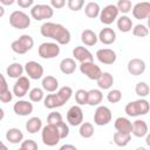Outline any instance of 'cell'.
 Wrapping results in <instances>:
<instances>
[{
  "instance_id": "cell-1",
  "label": "cell",
  "mask_w": 150,
  "mask_h": 150,
  "mask_svg": "<svg viewBox=\"0 0 150 150\" xmlns=\"http://www.w3.org/2000/svg\"><path fill=\"white\" fill-rule=\"evenodd\" d=\"M40 33L45 38L55 40L59 45H68L71 39L70 32L63 25L55 22H43L40 27Z\"/></svg>"
},
{
  "instance_id": "cell-2",
  "label": "cell",
  "mask_w": 150,
  "mask_h": 150,
  "mask_svg": "<svg viewBox=\"0 0 150 150\" xmlns=\"http://www.w3.org/2000/svg\"><path fill=\"white\" fill-rule=\"evenodd\" d=\"M71 95H73V89L68 86H64V87H61L55 94H48L43 98V104L47 109L60 108L69 101Z\"/></svg>"
},
{
  "instance_id": "cell-3",
  "label": "cell",
  "mask_w": 150,
  "mask_h": 150,
  "mask_svg": "<svg viewBox=\"0 0 150 150\" xmlns=\"http://www.w3.org/2000/svg\"><path fill=\"white\" fill-rule=\"evenodd\" d=\"M149 110H150V104L144 97H141L139 100L129 102L124 108L125 114L131 117L146 115L149 112Z\"/></svg>"
},
{
  "instance_id": "cell-4",
  "label": "cell",
  "mask_w": 150,
  "mask_h": 150,
  "mask_svg": "<svg viewBox=\"0 0 150 150\" xmlns=\"http://www.w3.org/2000/svg\"><path fill=\"white\" fill-rule=\"evenodd\" d=\"M34 46V40L30 35L28 34H22L21 36H19V39L14 40L11 45V48L14 53L16 54H26L27 52H29Z\"/></svg>"
},
{
  "instance_id": "cell-5",
  "label": "cell",
  "mask_w": 150,
  "mask_h": 150,
  "mask_svg": "<svg viewBox=\"0 0 150 150\" xmlns=\"http://www.w3.org/2000/svg\"><path fill=\"white\" fill-rule=\"evenodd\" d=\"M41 138L45 145L47 146H55L59 142H60V135H59V130L55 125L52 124H47L46 127H43L41 129Z\"/></svg>"
},
{
  "instance_id": "cell-6",
  "label": "cell",
  "mask_w": 150,
  "mask_h": 150,
  "mask_svg": "<svg viewBox=\"0 0 150 150\" xmlns=\"http://www.w3.org/2000/svg\"><path fill=\"white\" fill-rule=\"evenodd\" d=\"M54 15V8L49 5L46 4H38L32 6L30 9V16L36 20V21H41V20H46V19H50Z\"/></svg>"
},
{
  "instance_id": "cell-7",
  "label": "cell",
  "mask_w": 150,
  "mask_h": 150,
  "mask_svg": "<svg viewBox=\"0 0 150 150\" xmlns=\"http://www.w3.org/2000/svg\"><path fill=\"white\" fill-rule=\"evenodd\" d=\"M9 25L16 29H26L30 25V18L22 11H14L9 15Z\"/></svg>"
},
{
  "instance_id": "cell-8",
  "label": "cell",
  "mask_w": 150,
  "mask_h": 150,
  "mask_svg": "<svg viewBox=\"0 0 150 150\" xmlns=\"http://www.w3.org/2000/svg\"><path fill=\"white\" fill-rule=\"evenodd\" d=\"M39 56L48 60V59H54L60 54V47L59 43L55 42H43L40 45L39 49H38Z\"/></svg>"
},
{
  "instance_id": "cell-9",
  "label": "cell",
  "mask_w": 150,
  "mask_h": 150,
  "mask_svg": "<svg viewBox=\"0 0 150 150\" xmlns=\"http://www.w3.org/2000/svg\"><path fill=\"white\" fill-rule=\"evenodd\" d=\"M118 9L116 7V5H108L105 7H103V9L100 11L98 18L100 21L103 25H111L117 18H118Z\"/></svg>"
},
{
  "instance_id": "cell-10",
  "label": "cell",
  "mask_w": 150,
  "mask_h": 150,
  "mask_svg": "<svg viewBox=\"0 0 150 150\" xmlns=\"http://www.w3.org/2000/svg\"><path fill=\"white\" fill-rule=\"evenodd\" d=\"M111 110L105 105H98L94 114V123L96 125H107L111 121Z\"/></svg>"
},
{
  "instance_id": "cell-11",
  "label": "cell",
  "mask_w": 150,
  "mask_h": 150,
  "mask_svg": "<svg viewBox=\"0 0 150 150\" xmlns=\"http://www.w3.org/2000/svg\"><path fill=\"white\" fill-rule=\"evenodd\" d=\"M80 71L83 75H86L89 80H95V81L98 79V76L102 73L101 68L96 63H94V61L81 62V64H80Z\"/></svg>"
},
{
  "instance_id": "cell-12",
  "label": "cell",
  "mask_w": 150,
  "mask_h": 150,
  "mask_svg": "<svg viewBox=\"0 0 150 150\" xmlns=\"http://www.w3.org/2000/svg\"><path fill=\"white\" fill-rule=\"evenodd\" d=\"M29 87H30L29 79L27 76L21 75L20 77L16 79V81L13 86V95H15L16 97H23L25 95H27Z\"/></svg>"
},
{
  "instance_id": "cell-13",
  "label": "cell",
  "mask_w": 150,
  "mask_h": 150,
  "mask_svg": "<svg viewBox=\"0 0 150 150\" xmlns=\"http://www.w3.org/2000/svg\"><path fill=\"white\" fill-rule=\"evenodd\" d=\"M67 121L71 127H77L83 122V110L81 107L71 105L67 111Z\"/></svg>"
},
{
  "instance_id": "cell-14",
  "label": "cell",
  "mask_w": 150,
  "mask_h": 150,
  "mask_svg": "<svg viewBox=\"0 0 150 150\" xmlns=\"http://www.w3.org/2000/svg\"><path fill=\"white\" fill-rule=\"evenodd\" d=\"M28 77L32 80H39L43 76V67L36 61H28L23 67Z\"/></svg>"
},
{
  "instance_id": "cell-15",
  "label": "cell",
  "mask_w": 150,
  "mask_h": 150,
  "mask_svg": "<svg viewBox=\"0 0 150 150\" xmlns=\"http://www.w3.org/2000/svg\"><path fill=\"white\" fill-rule=\"evenodd\" d=\"M132 15L137 20H144L149 18L150 15V2L149 1H143L138 2L132 7Z\"/></svg>"
},
{
  "instance_id": "cell-16",
  "label": "cell",
  "mask_w": 150,
  "mask_h": 150,
  "mask_svg": "<svg viewBox=\"0 0 150 150\" xmlns=\"http://www.w3.org/2000/svg\"><path fill=\"white\" fill-rule=\"evenodd\" d=\"M96 57L97 60L103 63V64H112L115 63L117 56H116V53L110 49V48H102V49H98L96 52Z\"/></svg>"
},
{
  "instance_id": "cell-17",
  "label": "cell",
  "mask_w": 150,
  "mask_h": 150,
  "mask_svg": "<svg viewBox=\"0 0 150 150\" xmlns=\"http://www.w3.org/2000/svg\"><path fill=\"white\" fill-rule=\"evenodd\" d=\"M127 68H128L129 74H131V75H134V76H139V75H142V74L145 71L146 64H145V62H144L142 59L135 57V59H131V60L128 62Z\"/></svg>"
},
{
  "instance_id": "cell-18",
  "label": "cell",
  "mask_w": 150,
  "mask_h": 150,
  "mask_svg": "<svg viewBox=\"0 0 150 150\" xmlns=\"http://www.w3.org/2000/svg\"><path fill=\"white\" fill-rule=\"evenodd\" d=\"M33 103L26 100H19L16 103H14L13 105V110L16 115L19 116H28L33 112Z\"/></svg>"
},
{
  "instance_id": "cell-19",
  "label": "cell",
  "mask_w": 150,
  "mask_h": 150,
  "mask_svg": "<svg viewBox=\"0 0 150 150\" xmlns=\"http://www.w3.org/2000/svg\"><path fill=\"white\" fill-rule=\"evenodd\" d=\"M73 56L75 60H77L79 62H88V61H94V56L93 54L89 52V49H87L86 47L82 46H77L73 49Z\"/></svg>"
},
{
  "instance_id": "cell-20",
  "label": "cell",
  "mask_w": 150,
  "mask_h": 150,
  "mask_svg": "<svg viewBox=\"0 0 150 150\" xmlns=\"http://www.w3.org/2000/svg\"><path fill=\"white\" fill-rule=\"evenodd\" d=\"M97 39L103 43V45H112L116 40V33L112 28L105 27L103 29H101Z\"/></svg>"
},
{
  "instance_id": "cell-21",
  "label": "cell",
  "mask_w": 150,
  "mask_h": 150,
  "mask_svg": "<svg viewBox=\"0 0 150 150\" xmlns=\"http://www.w3.org/2000/svg\"><path fill=\"white\" fill-rule=\"evenodd\" d=\"M148 124L145 121L143 120H136L132 122V129H131V134L136 137H144L148 134Z\"/></svg>"
},
{
  "instance_id": "cell-22",
  "label": "cell",
  "mask_w": 150,
  "mask_h": 150,
  "mask_svg": "<svg viewBox=\"0 0 150 150\" xmlns=\"http://www.w3.org/2000/svg\"><path fill=\"white\" fill-rule=\"evenodd\" d=\"M96 81H97V86H98L100 89L107 90V89H110L112 87V84H114V76L110 73H108V71H102Z\"/></svg>"
},
{
  "instance_id": "cell-23",
  "label": "cell",
  "mask_w": 150,
  "mask_h": 150,
  "mask_svg": "<svg viewBox=\"0 0 150 150\" xmlns=\"http://www.w3.org/2000/svg\"><path fill=\"white\" fill-rule=\"evenodd\" d=\"M42 89L48 91V93H55L59 88V81L55 76L47 75L42 79Z\"/></svg>"
},
{
  "instance_id": "cell-24",
  "label": "cell",
  "mask_w": 150,
  "mask_h": 150,
  "mask_svg": "<svg viewBox=\"0 0 150 150\" xmlns=\"http://www.w3.org/2000/svg\"><path fill=\"white\" fill-rule=\"evenodd\" d=\"M6 139L12 144H19L23 139V134L19 128H9L6 132Z\"/></svg>"
},
{
  "instance_id": "cell-25",
  "label": "cell",
  "mask_w": 150,
  "mask_h": 150,
  "mask_svg": "<svg viewBox=\"0 0 150 150\" xmlns=\"http://www.w3.org/2000/svg\"><path fill=\"white\" fill-rule=\"evenodd\" d=\"M114 127L117 131L121 132H129L131 134V129H132V123L130 122V120H128L127 117H117L115 120Z\"/></svg>"
},
{
  "instance_id": "cell-26",
  "label": "cell",
  "mask_w": 150,
  "mask_h": 150,
  "mask_svg": "<svg viewBox=\"0 0 150 150\" xmlns=\"http://www.w3.org/2000/svg\"><path fill=\"white\" fill-rule=\"evenodd\" d=\"M75 69H76V62L71 57H66L60 62V70L66 75L73 74Z\"/></svg>"
},
{
  "instance_id": "cell-27",
  "label": "cell",
  "mask_w": 150,
  "mask_h": 150,
  "mask_svg": "<svg viewBox=\"0 0 150 150\" xmlns=\"http://www.w3.org/2000/svg\"><path fill=\"white\" fill-rule=\"evenodd\" d=\"M42 129V121L40 117L35 116V117H30L27 122H26V130L29 134H36L38 131H40Z\"/></svg>"
},
{
  "instance_id": "cell-28",
  "label": "cell",
  "mask_w": 150,
  "mask_h": 150,
  "mask_svg": "<svg viewBox=\"0 0 150 150\" xmlns=\"http://www.w3.org/2000/svg\"><path fill=\"white\" fill-rule=\"evenodd\" d=\"M97 40H98V39H97V35H96L95 32L91 30V29H84V30L81 33V41H82L86 46L91 47V46L96 45Z\"/></svg>"
},
{
  "instance_id": "cell-29",
  "label": "cell",
  "mask_w": 150,
  "mask_h": 150,
  "mask_svg": "<svg viewBox=\"0 0 150 150\" xmlns=\"http://www.w3.org/2000/svg\"><path fill=\"white\" fill-rule=\"evenodd\" d=\"M132 21L128 15H121L117 18V28L122 33H128L132 29Z\"/></svg>"
},
{
  "instance_id": "cell-30",
  "label": "cell",
  "mask_w": 150,
  "mask_h": 150,
  "mask_svg": "<svg viewBox=\"0 0 150 150\" xmlns=\"http://www.w3.org/2000/svg\"><path fill=\"white\" fill-rule=\"evenodd\" d=\"M112 139H114V143L117 146H125V145H128V143L131 139V134L116 131L114 134V136H112Z\"/></svg>"
},
{
  "instance_id": "cell-31",
  "label": "cell",
  "mask_w": 150,
  "mask_h": 150,
  "mask_svg": "<svg viewBox=\"0 0 150 150\" xmlns=\"http://www.w3.org/2000/svg\"><path fill=\"white\" fill-rule=\"evenodd\" d=\"M23 66L22 64H20L19 62H13V63H11L8 67H7V69H6V73H7V75L9 76V77H12V79H18V77H20L21 75H22V73H23Z\"/></svg>"
},
{
  "instance_id": "cell-32",
  "label": "cell",
  "mask_w": 150,
  "mask_h": 150,
  "mask_svg": "<svg viewBox=\"0 0 150 150\" xmlns=\"http://www.w3.org/2000/svg\"><path fill=\"white\" fill-rule=\"evenodd\" d=\"M103 100V94L100 89H91L88 91V105H98Z\"/></svg>"
},
{
  "instance_id": "cell-33",
  "label": "cell",
  "mask_w": 150,
  "mask_h": 150,
  "mask_svg": "<svg viewBox=\"0 0 150 150\" xmlns=\"http://www.w3.org/2000/svg\"><path fill=\"white\" fill-rule=\"evenodd\" d=\"M100 11H101L100 5L95 1H90L84 6V14L90 19L97 18L98 14H100Z\"/></svg>"
},
{
  "instance_id": "cell-34",
  "label": "cell",
  "mask_w": 150,
  "mask_h": 150,
  "mask_svg": "<svg viewBox=\"0 0 150 150\" xmlns=\"http://www.w3.org/2000/svg\"><path fill=\"white\" fill-rule=\"evenodd\" d=\"M79 134L83 138H90V137H93V135H94V125L91 123H89V122H82L80 124Z\"/></svg>"
},
{
  "instance_id": "cell-35",
  "label": "cell",
  "mask_w": 150,
  "mask_h": 150,
  "mask_svg": "<svg viewBox=\"0 0 150 150\" xmlns=\"http://www.w3.org/2000/svg\"><path fill=\"white\" fill-rule=\"evenodd\" d=\"M43 96H45V94H43V89L38 88V87L30 89L29 93H28V97H29L30 102H40V101L43 100Z\"/></svg>"
},
{
  "instance_id": "cell-36",
  "label": "cell",
  "mask_w": 150,
  "mask_h": 150,
  "mask_svg": "<svg viewBox=\"0 0 150 150\" xmlns=\"http://www.w3.org/2000/svg\"><path fill=\"white\" fill-rule=\"evenodd\" d=\"M132 34L137 38H145L149 35V28L145 25L138 23L136 26H132Z\"/></svg>"
},
{
  "instance_id": "cell-37",
  "label": "cell",
  "mask_w": 150,
  "mask_h": 150,
  "mask_svg": "<svg viewBox=\"0 0 150 150\" xmlns=\"http://www.w3.org/2000/svg\"><path fill=\"white\" fill-rule=\"evenodd\" d=\"M149 91H150V88H149V84L146 82H138L135 87V93L139 96V97H146L149 95Z\"/></svg>"
},
{
  "instance_id": "cell-38",
  "label": "cell",
  "mask_w": 150,
  "mask_h": 150,
  "mask_svg": "<svg viewBox=\"0 0 150 150\" xmlns=\"http://www.w3.org/2000/svg\"><path fill=\"white\" fill-rule=\"evenodd\" d=\"M75 101L79 105H84L88 103V91L84 89H79L75 91Z\"/></svg>"
},
{
  "instance_id": "cell-39",
  "label": "cell",
  "mask_w": 150,
  "mask_h": 150,
  "mask_svg": "<svg viewBox=\"0 0 150 150\" xmlns=\"http://www.w3.org/2000/svg\"><path fill=\"white\" fill-rule=\"evenodd\" d=\"M62 121H63L62 115L59 111H52L47 116V122H48V124H52V125H57Z\"/></svg>"
},
{
  "instance_id": "cell-40",
  "label": "cell",
  "mask_w": 150,
  "mask_h": 150,
  "mask_svg": "<svg viewBox=\"0 0 150 150\" xmlns=\"http://www.w3.org/2000/svg\"><path fill=\"white\" fill-rule=\"evenodd\" d=\"M118 12L123 13V14H127L131 11L132 8V5H131V1L130 0H118L117 5H116Z\"/></svg>"
},
{
  "instance_id": "cell-41",
  "label": "cell",
  "mask_w": 150,
  "mask_h": 150,
  "mask_svg": "<svg viewBox=\"0 0 150 150\" xmlns=\"http://www.w3.org/2000/svg\"><path fill=\"white\" fill-rule=\"evenodd\" d=\"M107 100L110 103H117V102H120L122 100V93H121V90H118V89L109 90V93L107 94Z\"/></svg>"
},
{
  "instance_id": "cell-42",
  "label": "cell",
  "mask_w": 150,
  "mask_h": 150,
  "mask_svg": "<svg viewBox=\"0 0 150 150\" xmlns=\"http://www.w3.org/2000/svg\"><path fill=\"white\" fill-rule=\"evenodd\" d=\"M67 6L70 11L73 12H77L80 9L83 8L84 6V0H68L67 1Z\"/></svg>"
},
{
  "instance_id": "cell-43",
  "label": "cell",
  "mask_w": 150,
  "mask_h": 150,
  "mask_svg": "<svg viewBox=\"0 0 150 150\" xmlns=\"http://www.w3.org/2000/svg\"><path fill=\"white\" fill-rule=\"evenodd\" d=\"M20 149L22 150H36L38 149V143L34 139H22L20 144Z\"/></svg>"
},
{
  "instance_id": "cell-44",
  "label": "cell",
  "mask_w": 150,
  "mask_h": 150,
  "mask_svg": "<svg viewBox=\"0 0 150 150\" xmlns=\"http://www.w3.org/2000/svg\"><path fill=\"white\" fill-rule=\"evenodd\" d=\"M56 128H57V130H59V135H60V138L61 139H63V138H66L68 135H69V127L66 124V122H61V123H59L57 125H55Z\"/></svg>"
},
{
  "instance_id": "cell-45",
  "label": "cell",
  "mask_w": 150,
  "mask_h": 150,
  "mask_svg": "<svg viewBox=\"0 0 150 150\" xmlns=\"http://www.w3.org/2000/svg\"><path fill=\"white\" fill-rule=\"evenodd\" d=\"M12 98H13V91H11L9 89H7L0 94V102H2V103H9L12 101Z\"/></svg>"
},
{
  "instance_id": "cell-46",
  "label": "cell",
  "mask_w": 150,
  "mask_h": 150,
  "mask_svg": "<svg viewBox=\"0 0 150 150\" xmlns=\"http://www.w3.org/2000/svg\"><path fill=\"white\" fill-rule=\"evenodd\" d=\"M50 6L55 9H61L66 6V0H50Z\"/></svg>"
},
{
  "instance_id": "cell-47",
  "label": "cell",
  "mask_w": 150,
  "mask_h": 150,
  "mask_svg": "<svg viewBox=\"0 0 150 150\" xmlns=\"http://www.w3.org/2000/svg\"><path fill=\"white\" fill-rule=\"evenodd\" d=\"M15 2H16V4L19 5V7H21V8H29V7L33 6L34 0H16Z\"/></svg>"
},
{
  "instance_id": "cell-48",
  "label": "cell",
  "mask_w": 150,
  "mask_h": 150,
  "mask_svg": "<svg viewBox=\"0 0 150 150\" xmlns=\"http://www.w3.org/2000/svg\"><path fill=\"white\" fill-rule=\"evenodd\" d=\"M7 89H8L7 81H6L5 76L0 73V94H1V93H4V91H5V90H7Z\"/></svg>"
},
{
  "instance_id": "cell-49",
  "label": "cell",
  "mask_w": 150,
  "mask_h": 150,
  "mask_svg": "<svg viewBox=\"0 0 150 150\" xmlns=\"http://www.w3.org/2000/svg\"><path fill=\"white\" fill-rule=\"evenodd\" d=\"M16 0H0V4L2 6H12Z\"/></svg>"
},
{
  "instance_id": "cell-50",
  "label": "cell",
  "mask_w": 150,
  "mask_h": 150,
  "mask_svg": "<svg viewBox=\"0 0 150 150\" xmlns=\"http://www.w3.org/2000/svg\"><path fill=\"white\" fill-rule=\"evenodd\" d=\"M61 150H64V149H71V150H76V146L75 145H70V144H64L60 148Z\"/></svg>"
},
{
  "instance_id": "cell-51",
  "label": "cell",
  "mask_w": 150,
  "mask_h": 150,
  "mask_svg": "<svg viewBox=\"0 0 150 150\" xmlns=\"http://www.w3.org/2000/svg\"><path fill=\"white\" fill-rule=\"evenodd\" d=\"M5 15V7L2 5H0V18H2Z\"/></svg>"
},
{
  "instance_id": "cell-52",
  "label": "cell",
  "mask_w": 150,
  "mask_h": 150,
  "mask_svg": "<svg viewBox=\"0 0 150 150\" xmlns=\"http://www.w3.org/2000/svg\"><path fill=\"white\" fill-rule=\"evenodd\" d=\"M145 143H146V145H150V135L149 134L145 135Z\"/></svg>"
},
{
  "instance_id": "cell-53",
  "label": "cell",
  "mask_w": 150,
  "mask_h": 150,
  "mask_svg": "<svg viewBox=\"0 0 150 150\" xmlns=\"http://www.w3.org/2000/svg\"><path fill=\"white\" fill-rule=\"evenodd\" d=\"M4 117H5V111H4L2 108H0V121H2Z\"/></svg>"
},
{
  "instance_id": "cell-54",
  "label": "cell",
  "mask_w": 150,
  "mask_h": 150,
  "mask_svg": "<svg viewBox=\"0 0 150 150\" xmlns=\"http://www.w3.org/2000/svg\"><path fill=\"white\" fill-rule=\"evenodd\" d=\"M0 149H4V150H6V149H7V145H5L1 141H0Z\"/></svg>"
}]
</instances>
